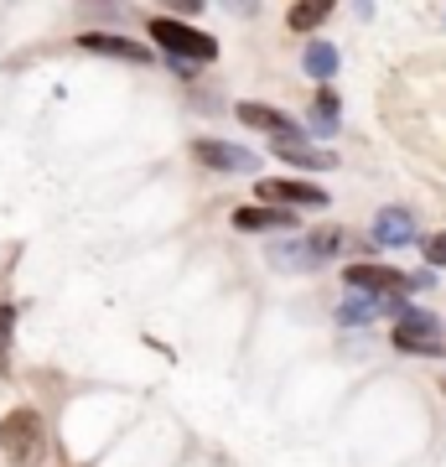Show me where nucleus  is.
I'll return each instance as SVG.
<instances>
[{"label":"nucleus","mask_w":446,"mask_h":467,"mask_svg":"<svg viewBox=\"0 0 446 467\" xmlns=\"http://www.w3.org/2000/svg\"><path fill=\"white\" fill-rule=\"evenodd\" d=\"M332 16V5L327 0H312V5H291V32H312V26H322V21Z\"/></svg>","instance_id":"12"},{"label":"nucleus","mask_w":446,"mask_h":467,"mask_svg":"<svg viewBox=\"0 0 446 467\" xmlns=\"http://www.w3.org/2000/svg\"><path fill=\"white\" fill-rule=\"evenodd\" d=\"M281 156H285V161H296V167H306V171L337 167V156H327V150H312V146H281Z\"/></svg>","instance_id":"13"},{"label":"nucleus","mask_w":446,"mask_h":467,"mask_svg":"<svg viewBox=\"0 0 446 467\" xmlns=\"http://www.w3.org/2000/svg\"><path fill=\"white\" fill-rule=\"evenodd\" d=\"M0 451H5V462L32 467L42 457V416L26 410V405H16L11 416L0 420Z\"/></svg>","instance_id":"2"},{"label":"nucleus","mask_w":446,"mask_h":467,"mask_svg":"<svg viewBox=\"0 0 446 467\" xmlns=\"http://www.w3.org/2000/svg\"><path fill=\"white\" fill-rule=\"evenodd\" d=\"M347 291H364V296H399V291H410V275H399L395 265H347Z\"/></svg>","instance_id":"4"},{"label":"nucleus","mask_w":446,"mask_h":467,"mask_svg":"<svg viewBox=\"0 0 446 467\" xmlns=\"http://www.w3.org/2000/svg\"><path fill=\"white\" fill-rule=\"evenodd\" d=\"M395 348H405V353H446V337L436 333V317L405 312L399 327H395Z\"/></svg>","instance_id":"5"},{"label":"nucleus","mask_w":446,"mask_h":467,"mask_svg":"<svg viewBox=\"0 0 446 467\" xmlns=\"http://www.w3.org/2000/svg\"><path fill=\"white\" fill-rule=\"evenodd\" d=\"M306 73H312V78H332V73H337V47H332V42H312V47H306Z\"/></svg>","instance_id":"11"},{"label":"nucleus","mask_w":446,"mask_h":467,"mask_svg":"<svg viewBox=\"0 0 446 467\" xmlns=\"http://www.w3.org/2000/svg\"><path fill=\"white\" fill-rule=\"evenodd\" d=\"M420 250H426L430 270H436V265H446V234H430V239H420Z\"/></svg>","instance_id":"16"},{"label":"nucleus","mask_w":446,"mask_h":467,"mask_svg":"<svg viewBox=\"0 0 446 467\" xmlns=\"http://www.w3.org/2000/svg\"><path fill=\"white\" fill-rule=\"evenodd\" d=\"M410 239H415V218L405 213V208H384V213L374 218V244L399 250V244H410Z\"/></svg>","instance_id":"9"},{"label":"nucleus","mask_w":446,"mask_h":467,"mask_svg":"<svg viewBox=\"0 0 446 467\" xmlns=\"http://www.w3.org/2000/svg\"><path fill=\"white\" fill-rule=\"evenodd\" d=\"M312 130H316V135H332V130H337V99H332V94H322V99H316Z\"/></svg>","instance_id":"14"},{"label":"nucleus","mask_w":446,"mask_h":467,"mask_svg":"<svg viewBox=\"0 0 446 467\" xmlns=\"http://www.w3.org/2000/svg\"><path fill=\"white\" fill-rule=\"evenodd\" d=\"M78 47L83 52H104V57H125V63H150V52L140 47V42H130V36H115V32H88L78 36Z\"/></svg>","instance_id":"8"},{"label":"nucleus","mask_w":446,"mask_h":467,"mask_svg":"<svg viewBox=\"0 0 446 467\" xmlns=\"http://www.w3.org/2000/svg\"><path fill=\"white\" fill-rule=\"evenodd\" d=\"M192 156H198L202 167H213V171H249L254 167V150L233 146V140H198Z\"/></svg>","instance_id":"7"},{"label":"nucleus","mask_w":446,"mask_h":467,"mask_svg":"<svg viewBox=\"0 0 446 467\" xmlns=\"http://www.w3.org/2000/svg\"><path fill=\"white\" fill-rule=\"evenodd\" d=\"M150 36H156L166 52H171V63H213V57H218V42H213V36L198 32V26H182V21H171V16H156V21H150Z\"/></svg>","instance_id":"1"},{"label":"nucleus","mask_w":446,"mask_h":467,"mask_svg":"<svg viewBox=\"0 0 446 467\" xmlns=\"http://www.w3.org/2000/svg\"><path fill=\"white\" fill-rule=\"evenodd\" d=\"M233 115L244 119V125H254V130H270V135H281V146H296V135H301V125L291 115H281V109H270V104H254V99H244Z\"/></svg>","instance_id":"6"},{"label":"nucleus","mask_w":446,"mask_h":467,"mask_svg":"<svg viewBox=\"0 0 446 467\" xmlns=\"http://www.w3.org/2000/svg\"><path fill=\"white\" fill-rule=\"evenodd\" d=\"M11 327H16V306H0V374H5V343H11Z\"/></svg>","instance_id":"15"},{"label":"nucleus","mask_w":446,"mask_h":467,"mask_svg":"<svg viewBox=\"0 0 446 467\" xmlns=\"http://www.w3.org/2000/svg\"><path fill=\"white\" fill-rule=\"evenodd\" d=\"M260 202H291V208H327V192L312 182H291V177H260L254 182Z\"/></svg>","instance_id":"3"},{"label":"nucleus","mask_w":446,"mask_h":467,"mask_svg":"<svg viewBox=\"0 0 446 467\" xmlns=\"http://www.w3.org/2000/svg\"><path fill=\"white\" fill-rule=\"evenodd\" d=\"M291 223H296L291 208H239V213H233V229H244V234H254V229H291Z\"/></svg>","instance_id":"10"}]
</instances>
